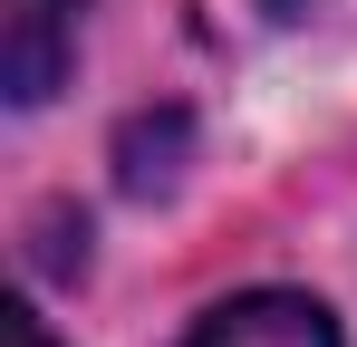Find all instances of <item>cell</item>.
Wrapping results in <instances>:
<instances>
[{"instance_id": "1", "label": "cell", "mask_w": 357, "mask_h": 347, "mask_svg": "<svg viewBox=\"0 0 357 347\" xmlns=\"http://www.w3.org/2000/svg\"><path fill=\"white\" fill-rule=\"evenodd\" d=\"M77 10L87 0H0V97L10 107H49L77 58Z\"/></svg>"}, {"instance_id": "2", "label": "cell", "mask_w": 357, "mask_h": 347, "mask_svg": "<svg viewBox=\"0 0 357 347\" xmlns=\"http://www.w3.org/2000/svg\"><path fill=\"white\" fill-rule=\"evenodd\" d=\"M183 347H338V318L299 289H241L222 309H203V328Z\"/></svg>"}, {"instance_id": "3", "label": "cell", "mask_w": 357, "mask_h": 347, "mask_svg": "<svg viewBox=\"0 0 357 347\" xmlns=\"http://www.w3.org/2000/svg\"><path fill=\"white\" fill-rule=\"evenodd\" d=\"M183 135H193V125H183V107H165V116H135V125L116 135V183H126V193H165V183H174Z\"/></svg>"}, {"instance_id": "4", "label": "cell", "mask_w": 357, "mask_h": 347, "mask_svg": "<svg viewBox=\"0 0 357 347\" xmlns=\"http://www.w3.org/2000/svg\"><path fill=\"white\" fill-rule=\"evenodd\" d=\"M0 347H49V328H39V318H10V328H0Z\"/></svg>"}, {"instance_id": "5", "label": "cell", "mask_w": 357, "mask_h": 347, "mask_svg": "<svg viewBox=\"0 0 357 347\" xmlns=\"http://www.w3.org/2000/svg\"><path fill=\"white\" fill-rule=\"evenodd\" d=\"M261 10H271V20H309L319 0H261Z\"/></svg>"}]
</instances>
